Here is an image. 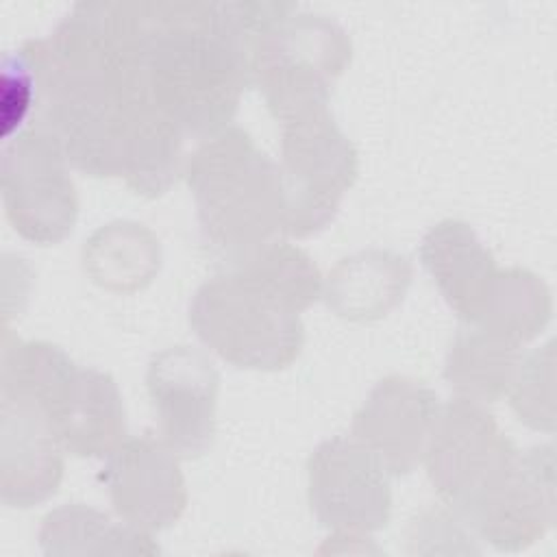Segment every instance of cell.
<instances>
[{
    "label": "cell",
    "instance_id": "44dd1931",
    "mask_svg": "<svg viewBox=\"0 0 557 557\" xmlns=\"http://www.w3.org/2000/svg\"><path fill=\"white\" fill-rule=\"evenodd\" d=\"M37 102V78L30 61L17 48L7 54L2 61L0 76V122L4 141L13 137V133L22 131V126L33 120Z\"/></svg>",
    "mask_w": 557,
    "mask_h": 557
},
{
    "label": "cell",
    "instance_id": "3957f363",
    "mask_svg": "<svg viewBox=\"0 0 557 557\" xmlns=\"http://www.w3.org/2000/svg\"><path fill=\"white\" fill-rule=\"evenodd\" d=\"M139 41L152 104L183 137L231 126L250 87L242 2H139Z\"/></svg>",
    "mask_w": 557,
    "mask_h": 557
},
{
    "label": "cell",
    "instance_id": "e0dca14e",
    "mask_svg": "<svg viewBox=\"0 0 557 557\" xmlns=\"http://www.w3.org/2000/svg\"><path fill=\"white\" fill-rule=\"evenodd\" d=\"M520 361V344L466 324L448 346L444 379L461 398L494 403L509 392Z\"/></svg>",
    "mask_w": 557,
    "mask_h": 557
},
{
    "label": "cell",
    "instance_id": "8fae6325",
    "mask_svg": "<svg viewBox=\"0 0 557 557\" xmlns=\"http://www.w3.org/2000/svg\"><path fill=\"white\" fill-rule=\"evenodd\" d=\"M309 505L318 522L342 533H368L389 520L387 470L355 437H331L307 463Z\"/></svg>",
    "mask_w": 557,
    "mask_h": 557
},
{
    "label": "cell",
    "instance_id": "9a60e30c",
    "mask_svg": "<svg viewBox=\"0 0 557 557\" xmlns=\"http://www.w3.org/2000/svg\"><path fill=\"white\" fill-rule=\"evenodd\" d=\"M0 400L2 503L26 509L57 492L63 476V446L35 398L2 392Z\"/></svg>",
    "mask_w": 557,
    "mask_h": 557
},
{
    "label": "cell",
    "instance_id": "277c9868",
    "mask_svg": "<svg viewBox=\"0 0 557 557\" xmlns=\"http://www.w3.org/2000/svg\"><path fill=\"white\" fill-rule=\"evenodd\" d=\"M322 294L311 257L285 239L205 281L189 300L198 339L237 368L281 370L302 348L300 311Z\"/></svg>",
    "mask_w": 557,
    "mask_h": 557
},
{
    "label": "cell",
    "instance_id": "4fadbf2b",
    "mask_svg": "<svg viewBox=\"0 0 557 557\" xmlns=\"http://www.w3.org/2000/svg\"><path fill=\"white\" fill-rule=\"evenodd\" d=\"M161 437L181 457H200L213 442L220 376L213 361L191 348L157 352L146 372Z\"/></svg>",
    "mask_w": 557,
    "mask_h": 557
},
{
    "label": "cell",
    "instance_id": "7a4b0ae2",
    "mask_svg": "<svg viewBox=\"0 0 557 557\" xmlns=\"http://www.w3.org/2000/svg\"><path fill=\"white\" fill-rule=\"evenodd\" d=\"M424 461L453 516L496 550H522L555 522L553 448L518 450L481 403L440 407Z\"/></svg>",
    "mask_w": 557,
    "mask_h": 557
},
{
    "label": "cell",
    "instance_id": "8992f818",
    "mask_svg": "<svg viewBox=\"0 0 557 557\" xmlns=\"http://www.w3.org/2000/svg\"><path fill=\"white\" fill-rule=\"evenodd\" d=\"M248 39V83L281 122L329 104L335 81L350 63L346 30L329 15L294 2H242Z\"/></svg>",
    "mask_w": 557,
    "mask_h": 557
},
{
    "label": "cell",
    "instance_id": "d6986e66",
    "mask_svg": "<svg viewBox=\"0 0 557 557\" xmlns=\"http://www.w3.org/2000/svg\"><path fill=\"white\" fill-rule=\"evenodd\" d=\"M85 270L113 289H137L159 270L157 237L135 222H113L85 246Z\"/></svg>",
    "mask_w": 557,
    "mask_h": 557
},
{
    "label": "cell",
    "instance_id": "7c38bea8",
    "mask_svg": "<svg viewBox=\"0 0 557 557\" xmlns=\"http://www.w3.org/2000/svg\"><path fill=\"white\" fill-rule=\"evenodd\" d=\"M115 513L141 531L174 524L187 505L178 455L163 437L146 431L113 448L98 474Z\"/></svg>",
    "mask_w": 557,
    "mask_h": 557
},
{
    "label": "cell",
    "instance_id": "ba28073f",
    "mask_svg": "<svg viewBox=\"0 0 557 557\" xmlns=\"http://www.w3.org/2000/svg\"><path fill=\"white\" fill-rule=\"evenodd\" d=\"M278 168L287 202V237L300 239L333 222L357 178L359 159L329 104H322L281 120Z\"/></svg>",
    "mask_w": 557,
    "mask_h": 557
},
{
    "label": "cell",
    "instance_id": "5bb4252c",
    "mask_svg": "<svg viewBox=\"0 0 557 557\" xmlns=\"http://www.w3.org/2000/svg\"><path fill=\"white\" fill-rule=\"evenodd\" d=\"M440 411L437 394L407 376L381 379L352 418V437L387 470L400 476L424 457L431 426Z\"/></svg>",
    "mask_w": 557,
    "mask_h": 557
},
{
    "label": "cell",
    "instance_id": "5b68a950",
    "mask_svg": "<svg viewBox=\"0 0 557 557\" xmlns=\"http://www.w3.org/2000/svg\"><path fill=\"white\" fill-rule=\"evenodd\" d=\"M196 200L200 239L220 270L250 261L287 237L278 163L239 126L202 139L183 163Z\"/></svg>",
    "mask_w": 557,
    "mask_h": 557
},
{
    "label": "cell",
    "instance_id": "6da1fadb",
    "mask_svg": "<svg viewBox=\"0 0 557 557\" xmlns=\"http://www.w3.org/2000/svg\"><path fill=\"white\" fill-rule=\"evenodd\" d=\"M22 52L37 78L30 124L48 131L70 165L122 176L146 198L183 170V133L152 104L139 44V2H76L46 39Z\"/></svg>",
    "mask_w": 557,
    "mask_h": 557
},
{
    "label": "cell",
    "instance_id": "ac0fdd59",
    "mask_svg": "<svg viewBox=\"0 0 557 557\" xmlns=\"http://www.w3.org/2000/svg\"><path fill=\"white\" fill-rule=\"evenodd\" d=\"M39 544L46 555H89V553H124L154 555L159 546L148 531L131 524L120 527L107 513L81 503L63 505L44 518Z\"/></svg>",
    "mask_w": 557,
    "mask_h": 557
},
{
    "label": "cell",
    "instance_id": "9c48e42d",
    "mask_svg": "<svg viewBox=\"0 0 557 557\" xmlns=\"http://www.w3.org/2000/svg\"><path fill=\"white\" fill-rule=\"evenodd\" d=\"M61 144L28 124L2 146V202L13 228L28 242L65 239L78 215V196Z\"/></svg>",
    "mask_w": 557,
    "mask_h": 557
},
{
    "label": "cell",
    "instance_id": "30bf717a",
    "mask_svg": "<svg viewBox=\"0 0 557 557\" xmlns=\"http://www.w3.org/2000/svg\"><path fill=\"white\" fill-rule=\"evenodd\" d=\"M420 261L440 294L468 326L494 329L509 311L524 270H500L470 224L442 220L420 244Z\"/></svg>",
    "mask_w": 557,
    "mask_h": 557
},
{
    "label": "cell",
    "instance_id": "ffe728a7",
    "mask_svg": "<svg viewBox=\"0 0 557 557\" xmlns=\"http://www.w3.org/2000/svg\"><path fill=\"white\" fill-rule=\"evenodd\" d=\"M511 407L520 422L537 431H553V342L522 357L511 383Z\"/></svg>",
    "mask_w": 557,
    "mask_h": 557
},
{
    "label": "cell",
    "instance_id": "52a82bcc",
    "mask_svg": "<svg viewBox=\"0 0 557 557\" xmlns=\"http://www.w3.org/2000/svg\"><path fill=\"white\" fill-rule=\"evenodd\" d=\"M2 392L35 398L63 446L76 457H107L126 440L122 394L111 374L76 366L46 342L4 337Z\"/></svg>",
    "mask_w": 557,
    "mask_h": 557
},
{
    "label": "cell",
    "instance_id": "2e32d148",
    "mask_svg": "<svg viewBox=\"0 0 557 557\" xmlns=\"http://www.w3.org/2000/svg\"><path fill=\"white\" fill-rule=\"evenodd\" d=\"M413 268L392 250H361L344 257L322 285L326 305L346 320L366 322L389 313L407 294Z\"/></svg>",
    "mask_w": 557,
    "mask_h": 557
}]
</instances>
